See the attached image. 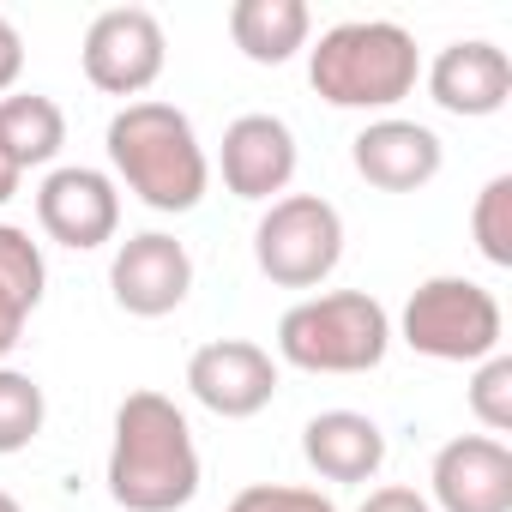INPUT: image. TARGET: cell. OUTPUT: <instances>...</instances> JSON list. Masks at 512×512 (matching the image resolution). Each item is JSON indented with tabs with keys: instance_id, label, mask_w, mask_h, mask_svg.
<instances>
[{
	"instance_id": "7a4b0ae2",
	"label": "cell",
	"mask_w": 512,
	"mask_h": 512,
	"mask_svg": "<svg viewBox=\"0 0 512 512\" xmlns=\"http://www.w3.org/2000/svg\"><path fill=\"white\" fill-rule=\"evenodd\" d=\"M109 163H115V181L145 199L151 211H193L211 187V157L193 133V121L175 109V103H157V97H139L127 109H115L109 133Z\"/></svg>"
},
{
	"instance_id": "7c38bea8",
	"label": "cell",
	"mask_w": 512,
	"mask_h": 512,
	"mask_svg": "<svg viewBox=\"0 0 512 512\" xmlns=\"http://www.w3.org/2000/svg\"><path fill=\"white\" fill-rule=\"evenodd\" d=\"M223 187L235 199H284L296 181V133L278 115H235L223 127Z\"/></svg>"
},
{
	"instance_id": "277c9868",
	"label": "cell",
	"mask_w": 512,
	"mask_h": 512,
	"mask_svg": "<svg viewBox=\"0 0 512 512\" xmlns=\"http://www.w3.org/2000/svg\"><path fill=\"white\" fill-rule=\"evenodd\" d=\"M392 350V314L368 290L308 296L278 320V362L302 374H368Z\"/></svg>"
},
{
	"instance_id": "9c48e42d",
	"label": "cell",
	"mask_w": 512,
	"mask_h": 512,
	"mask_svg": "<svg viewBox=\"0 0 512 512\" xmlns=\"http://www.w3.org/2000/svg\"><path fill=\"white\" fill-rule=\"evenodd\" d=\"M193 290V253L187 241L163 235V229H139L115 247V260H109V296L121 314L133 320H163L187 302Z\"/></svg>"
},
{
	"instance_id": "2e32d148",
	"label": "cell",
	"mask_w": 512,
	"mask_h": 512,
	"mask_svg": "<svg viewBox=\"0 0 512 512\" xmlns=\"http://www.w3.org/2000/svg\"><path fill=\"white\" fill-rule=\"evenodd\" d=\"M308 37H314L308 0H235L229 7V43L253 67H284L290 55L308 49Z\"/></svg>"
},
{
	"instance_id": "3957f363",
	"label": "cell",
	"mask_w": 512,
	"mask_h": 512,
	"mask_svg": "<svg viewBox=\"0 0 512 512\" xmlns=\"http://www.w3.org/2000/svg\"><path fill=\"white\" fill-rule=\"evenodd\" d=\"M422 79V49L392 19H344L308 49V85L332 109H398Z\"/></svg>"
},
{
	"instance_id": "5b68a950",
	"label": "cell",
	"mask_w": 512,
	"mask_h": 512,
	"mask_svg": "<svg viewBox=\"0 0 512 512\" xmlns=\"http://www.w3.org/2000/svg\"><path fill=\"white\" fill-rule=\"evenodd\" d=\"M398 338L428 362H470L476 368L500 350L506 314H500L494 290L476 284V278H428V284L410 290Z\"/></svg>"
},
{
	"instance_id": "6da1fadb",
	"label": "cell",
	"mask_w": 512,
	"mask_h": 512,
	"mask_svg": "<svg viewBox=\"0 0 512 512\" xmlns=\"http://www.w3.org/2000/svg\"><path fill=\"white\" fill-rule=\"evenodd\" d=\"M109 500L121 512H181L199 494V446L175 398L127 392L109 440Z\"/></svg>"
},
{
	"instance_id": "5bb4252c",
	"label": "cell",
	"mask_w": 512,
	"mask_h": 512,
	"mask_svg": "<svg viewBox=\"0 0 512 512\" xmlns=\"http://www.w3.org/2000/svg\"><path fill=\"white\" fill-rule=\"evenodd\" d=\"M428 97L446 109V115H464V121H482V115H500L506 97H512V61L500 43L488 37H458L434 55L428 67Z\"/></svg>"
},
{
	"instance_id": "52a82bcc",
	"label": "cell",
	"mask_w": 512,
	"mask_h": 512,
	"mask_svg": "<svg viewBox=\"0 0 512 512\" xmlns=\"http://www.w3.org/2000/svg\"><path fill=\"white\" fill-rule=\"evenodd\" d=\"M79 61H85V79H91L103 97L139 103V97L163 79L169 37H163V25H157L151 7H109V13L91 19Z\"/></svg>"
},
{
	"instance_id": "ba28073f",
	"label": "cell",
	"mask_w": 512,
	"mask_h": 512,
	"mask_svg": "<svg viewBox=\"0 0 512 512\" xmlns=\"http://www.w3.org/2000/svg\"><path fill=\"white\" fill-rule=\"evenodd\" d=\"M187 392L211 416L247 422L278 398V356L253 338H211L187 356Z\"/></svg>"
},
{
	"instance_id": "4316f807",
	"label": "cell",
	"mask_w": 512,
	"mask_h": 512,
	"mask_svg": "<svg viewBox=\"0 0 512 512\" xmlns=\"http://www.w3.org/2000/svg\"><path fill=\"white\" fill-rule=\"evenodd\" d=\"M0 512H25V506H19V500H13L7 488H0Z\"/></svg>"
},
{
	"instance_id": "8fae6325",
	"label": "cell",
	"mask_w": 512,
	"mask_h": 512,
	"mask_svg": "<svg viewBox=\"0 0 512 512\" xmlns=\"http://www.w3.org/2000/svg\"><path fill=\"white\" fill-rule=\"evenodd\" d=\"M434 512H512V452L494 434H458L428 470Z\"/></svg>"
},
{
	"instance_id": "4fadbf2b",
	"label": "cell",
	"mask_w": 512,
	"mask_h": 512,
	"mask_svg": "<svg viewBox=\"0 0 512 512\" xmlns=\"http://www.w3.org/2000/svg\"><path fill=\"white\" fill-rule=\"evenodd\" d=\"M350 163L380 193H416V187H428L440 175L446 151H440V133L434 127L404 121V115H380V121H368L350 139Z\"/></svg>"
},
{
	"instance_id": "30bf717a",
	"label": "cell",
	"mask_w": 512,
	"mask_h": 512,
	"mask_svg": "<svg viewBox=\"0 0 512 512\" xmlns=\"http://www.w3.org/2000/svg\"><path fill=\"white\" fill-rule=\"evenodd\" d=\"M37 223H43L49 241L73 247V253H91V247L115 241V229H121V187H115V175L85 169V163L49 169L43 187H37Z\"/></svg>"
},
{
	"instance_id": "e0dca14e",
	"label": "cell",
	"mask_w": 512,
	"mask_h": 512,
	"mask_svg": "<svg viewBox=\"0 0 512 512\" xmlns=\"http://www.w3.org/2000/svg\"><path fill=\"white\" fill-rule=\"evenodd\" d=\"M67 145V115L55 97L43 91H13L0 97V151H7L19 169H43L55 163Z\"/></svg>"
},
{
	"instance_id": "d6986e66",
	"label": "cell",
	"mask_w": 512,
	"mask_h": 512,
	"mask_svg": "<svg viewBox=\"0 0 512 512\" xmlns=\"http://www.w3.org/2000/svg\"><path fill=\"white\" fill-rule=\"evenodd\" d=\"M470 241L488 266H512V175H494L470 205Z\"/></svg>"
},
{
	"instance_id": "44dd1931",
	"label": "cell",
	"mask_w": 512,
	"mask_h": 512,
	"mask_svg": "<svg viewBox=\"0 0 512 512\" xmlns=\"http://www.w3.org/2000/svg\"><path fill=\"white\" fill-rule=\"evenodd\" d=\"M0 284H7L37 314L43 284H49V266H43V247L31 241V229H19V223H0Z\"/></svg>"
},
{
	"instance_id": "cb8c5ba5",
	"label": "cell",
	"mask_w": 512,
	"mask_h": 512,
	"mask_svg": "<svg viewBox=\"0 0 512 512\" xmlns=\"http://www.w3.org/2000/svg\"><path fill=\"white\" fill-rule=\"evenodd\" d=\"M356 512H434V506H428V494H416V488L392 482V488H374Z\"/></svg>"
},
{
	"instance_id": "8992f818",
	"label": "cell",
	"mask_w": 512,
	"mask_h": 512,
	"mask_svg": "<svg viewBox=\"0 0 512 512\" xmlns=\"http://www.w3.org/2000/svg\"><path fill=\"white\" fill-rule=\"evenodd\" d=\"M253 260L278 290H314L344 260V217L320 193H284L253 223Z\"/></svg>"
},
{
	"instance_id": "484cf974",
	"label": "cell",
	"mask_w": 512,
	"mask_h": 512,
	"mask_svg": "<svg viewBox=\"0 0 512 512\" xmlns=\"http://www.w3.org/2000/svg\"><path fill=\"white\" fill-rule=\"evenodd\" d=\"M19 181H25V169H19V163H13L7 151H0V205H7V199L19 193Z\"/></svg>"
},
{
	"instance_id": "ffe728a7",
	"label": "cell",
	"mask_w": 512,
	"mask_h": 512,
	"mask_svg": "<svg viewBox=\"0 0 512 512\" xmlns=\"http://www.w3.org/2000/svg\"><path fill=\"white\" fill-rule=\"evenodd\" d=\"M464 398H470V416H476L494 440H500V434H512V356H506V350H494L488 362H476V374H470Z\"/></svg>"
},
{
	"instance_id": "7402d4cb",
	"label": "cell",
	"mask_w": 512,
	"mask_h": 512,
	"mask_svg": "<svg viewBox=\"0 0 512 512\" xmlns=\"http://www.w3.org/2000/svg\"><path fill=\"white\" fill-rule=\"evenodd\" d=\"M223 512H338L332 494L320 488H290V482H247Z\"/></svg>"
},
{
	"instance_id": "d4e9b609",
	"label": "cell",
	"mask_w": 512,
	"mask_h": 512,
	"mask_svg": "<svg viewBox=\"0 0 512 512\" xmlns=\"http://www.w3.org/2000/svg\"><path fill=\"white\" fill-rule=\"evenodd\" d=\"M25 320H31V308H25L7 284H0V356H13V344L25 338Z\"/></svg>"
},
{
	"instance_id": "ac0fdd59",
	"label": "cell",
	"mask_w": 512,
	"mask_h": 512,
	"mask_svg": "<svg viewBox=\"0 0 512 512\" xmlns=\"http://www.w3.org/2000/svg\"><path fill=\"white\" fill-rule=\"evenodd\" d=\"M49 422V398L25 368H0V458L25 452Z\"/></svg>"
},
{
	"instance_id": "9a60e30c",
	"label": "cell",
	"mask_w": 512,
	"mask_h": 512,
	"mask_svg": "<svg viewBox=\"0 0 512 512\" xmlns=\"http://www.w3.org/2000/svg\"><path fill=\"white\" fill-rule=\"evenodd\" d=\"M302 458L326 482H374L386 464V428L362 410H320L302 428Z\"/></svg>"
},
{
	"instance_id": "603a6c76",
	"label": "cell",
	"mask_w": 512,
	"mask_h": 512,
	"mask_svg": "<svg viewBox=\"0 0 512 512\" xmlns=\"http://www.w3.org/2000/svg\"><path fill=\"white\" fill-rule=\"evenodd\" d=\"M19 73H25V37L13 19H0V97H13Z\"/></svg>"
}]
</instances>
